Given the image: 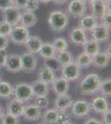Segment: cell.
<instances>
[{
	"label": "cell",
	"mask_w": 111,
	"mask_h": 124,
	"mask_svg": "<svg viewBox=\"0 0 111 124\" xmlns=\"http://www.w3.org/2000/svg\"><path fill=\"white\" fill-rule=\"evenodd\" d=\"M101 77L96 73H90L86 75L79 84V92L82 95L92 96L98 93Z\"/></svg>",
	"instance_id": "1"
},
{
	"label": "cell",
	"mask_w": 111,
	"mask_h": 124,
	"mask_svg": "<svg viewBox=\"0 0 111 124\" xmlns=\"http://www.w3.org/2000/svg\"><path fill=\"white\" fill-rule=\"evenodd\" d=\"M69 23V15L66 12L60 9L51 11L47 17L48 26L50 29L55 32H60L66 30Z\"/></svg>",
	"instance_id": "2"
},
{
	"label": "cell",
	"mask_w": 111,
	"mask_h": 124,
	"mask_svg": "<svg viewBox=\"0 0 111 124\" xmlns=\"http://www.w3.org/2000/svg\"><path fill=\"white\" fill-rule=\"evenodd\" d=\"M13 97L18 100L23 102L24 103L31 101L34 98L31 85L26 82L16 84L13 86Z\"/></svg>",
	"instance_id": "3"
},
{
	"label": "cell",
	"mask_w": 111,
	"mask_h": 124,
	"mask_svg": "<svg viewBox=\"0 0 111 124\" xmlns=\"http://www.w3.org/2000/svg\"><path fill=\"white\" fill-rule=\"evenodd\" d=\"M30 36L31 34H30L29 29L20 25V24H17V25L13 27V29H12L9 37V41H12L13 44L23 46L26 43Z\"/></svg>",
	"instance_id": "4"
},
{
	"label": "cell",
	"mask_w": 111,
	"mask_h": 124,
	"mask_svg": "<svg viewBox=\"0 0 111 124\" xmlns=\"http://www.w3.org/2000/svg\"><path fill=\"white\" fill-rule=\"evenodd\" d=\"M66 10L68 15L75 18H80L86 13L87 4L83 0H70Z\"/></svg>",
	"instance_id": "5"
},
{
	"label": "cell",
	"mask_w": 111,
	"mask_h": 124,
	"mask_svg": "<svg viewBox=\"0 0 111 124\" xmlns=\"http://www.w3.org/2000/svg\"><path fill=\"white\" fill-rule=\"evenodd\" d=\"M20 55H21L22 71L26 74H31L37 70L38 62L35 54L26 51Z\"/></svg>",
	"instance_id": "6"
},
{
	"label": "cell",
	"mask_w": 111,
	"mask_h": 124,
	"mask_svg": "<svg viewBox=\"0 0 111 124\" xmlns=\"http://www.w3.org/2000/svg\"><path fill=\"white\" fill-rule=\"evenodd\" d=\"M60 70L61 73L60 76L65 78L69 82H74L80 79L81 69L76 65V62L73 61L71 63L61 66Z\"/></svg>",
	"instance_id": "7"
},
{
	"label": "cell",
	"mask_w": 111,
	"mask_h": 124,
	"mask_svg": "<svg viewBox=\"0 0 111 124\" xmlns=\"http://www.w3.org/2000/svg\"><path fill=\"white\" fill-rule=\"evenodd\" d=\"M71 114L75 117L81 118L89 115L90 112V103L84 99H78L76 101H74L71 107Z\"/></svg>",
	"instance_id": "8"
},
{
	"label": "cell",
	"mask_w": 111,
	"mask_h": 124,
	"mask_svg": "<svg viewBox=\"0 0 111 124\" xmlns=\"http://www.w3.org/2000/svg\"><path fill=\"white\" fill-rule=\"evenodd\" d=\"M4 68L12 74H17L22 71L21 55L17 53L8 54Z\"/></svg>",
	"instance_id": "9"
},
{
	"label": "cell",
	"mask_w": 111,
	"mask_h": 124,
	"mask_svg": "<svg viewBox=\"0 0 111 124\" xmlns=\"http://www.w3.org/2000/svg\"><path fill=\"white\" fill-rule=\"evenodd\" d=\"M91 38L100 43L106 42L110 39V30L99 23L90 31Z\"/></svg>",
	"instance_id": "10"
},
{
	"label": "cell",
	"mask_w": 111,
	"mask_h": 124,
	"mask_svg": "<svg viewBox=\"0 0 111 124\" xmlns=\"http://www.w3.org/2000/svg\"><path fill=\"white\" fill-rule=\"evenodd\" d=\"M21 13L22 10L16 8L15 6H13L2 11V17H3V20H4L5 22L9 23L13 27L19 24Z\"/></svg>",
	"instance_id": "11"
},
{
	"label": "cell",
	"mask_w": 111,
	"mask_h": 124,
	"mask_svg": "<svg viewBox=\"0 0 111 124\" xmlns=\"http://www.w3.org/2000/svg\"><path fill=\"white\" fill-rule=\"evenodd\" d=\"M90 109L95 112L98 114H103L108 109H110V104L107 100V98L102 95L94 96L90 103Z\"/></svg>",
	"instance_id": "12"
},
{
	"label": "cell",
	"mask_w": 111,
	"mask_h": 124,
	"mask_svg": "<svg viewBox=\"0 0 111 124\" xmlns=\"http://www.w3.org/2000/svg\"><path fill=\"white\" fill-rule=\"evenodd\" d=\"M90 14L100 20L107 11H110V3H104L99 0H94L89 4Z\"/></svg>",
	"instance_id": "13"
},
{
	"label": "cell",
	"mask_w": 111,
	"mask_h": 124,
	"mask_svg": "<svg viewBox=\"0 0 111 124\" xmlns=\"http://www.w3.org/2000/svg\"><path fill=\"white\" fill-rule=\"evenodd\" d=\"M51 87L56 95L66 94L70 90V82L62 76L56 77L51 84Z\"/></svg>",
	"instance_id": "14"
},
{
	"label": "cell",
	"mask_w": 111,
	"mask_h": 124,
	"mask_svg": "<svg viewBox=\"0 0 111 124\" xmlns=\"http://www.w3.org/2000/svg\"><path fill=\"white\" fill-rule=\"evenodd\" d=\"M88 36L85 31H84L81 27H75L70 30L69 33V40L71 43L76 46H82L87 41Z\"/></svg>",
	"instance_id": "15"
},
{
	"label": "cell",
	"mask_w": 111,
	"mask_h": 124,
	"mask_svg": "<svg viewBox=\"0 0 111 124\" xmlns=\"http://www.w3.org/2000/svg\"><path fill=\"white\" fill-rule=\"evenodd\" d=\"M74 100L72 97L68 93L56 95L55 100H54V108L58 112L67 111L68 109L70 108Z\"/></svg>",
	"instance_id": "16"
},
{
	"label": "cell",
	"mask_w": 111,
	"mask_h": 124,
	"mask_svg": "<svg viewBox=\"0 0 111 124\" xmlns=\"http://www.w3.org/2000/svg\"><path fill=\"white\" fill-rule=\"evenodd\" d=\"M42 113V109H40L35 103H30L25 105L22 117L27 121L35 122L41 118Z\"/></svg>",
	"instance_id": "17"
},
{
	"label": "cell",
	"mask_w": 111,
	"mask_h": 124,
	"mask_svg": "<svg viewBox=\"0 0 111 124\" xmlns=\"http://www.w3.org/2000/svg\"><path fill=\"white\" fill-rule=\"evenodd\" d=\"M111 55H109L105 51H100L96 55L92 56L91 65L99 70L105 69L110 61Z\"/></svg>",
	"instance_id": "18"
},
{
	"label": "cell",
	"mask_w": 111,
	"mask_h": 124,
	"mask_svg": "<svg viewBox=\"0 0 111 124\" xmlns=\"http://www.w3.org/2000/svg\"><path fill=\"white\" fill-rule=\"evenodd\" d=\"M24 108H25V104L23 102L13 98L10 99L7 104V113L20 117L23 115Z\"/></svg>",
	"instance_id": "19"
},
{
	"label": "cell",
	"mask_w": 111,
	"mask_h": 124,
	"mask_svg": "<svg viewBox=\"0 0 111 124\" xmlns=\"http://www.w3.org/2000/svg\"><path fill=\"white\" fill-rule=\"evenodd\" d=\"M37 23V17L35 13L26 10H22L19 24L27 28H31Z\"/></svg>",
	"instance_id": "20"
},
{
	"label": "cell",
	"mask_w": 111,
	"mask_h": 124,
	"mask_svg": "<svg viewBox=\"0 0 111 124\" xmlns=\"http://www.w3.org/2000/svg\"><path fill=\"white\" fill-rule=\"evenodd\" d=\"M42 43H43V41L40 37H38V36H30V37L27 39L24 46H25L27 51L37 55L39 52Z\"/></svg>",
	"instance_id": "21"
},
{
	"label": "cell",
	"mask_w": 111,
	"mask_h": 124,
	"mask_svg": "<svg viewBox=\"0 0 111 124\" xmlns=\"http://www.w3.org/2000/svg\"><path fill=\"white\" fill-rule=\"evenodd\" d=\"M31 88H32V90H33L34 97L47 96L50 91L49 85L39 80V79L34 80L31 84Z\"/></svg>",
	"instance_id": "22"
},
{
	"label": "cell",
	"mask_w": 111,
	"mask_h": 124,
	"mask_svg": "<svg viewBox=\"0 0 111 124\" xmlns=\"http://www.w3.org/2000/svg\"><path fill=\"white\" fill-rule=\"evenodd\" d=\"M99 23V20L91 14H85L79 21V27H81L86 32H90L91 30Z\"/></svg>",
	"instance_id": "23"
},
{
	"label": "cell",
	"mask_w": 111,
	"mask_h": 124,
	"mask_svg": "<svg viewBox=\"0 0 111 124\" xmlns=\"http://www.w3.org/2000/svg\"><path fill=\"white\" fill-rule=\"evenodd\" d=\"M56 77V72H54L45 65H43L40 68L37 73V79L49 85L52 83V81L55 79Z\"/></svg>",
	"instance_id": "24"
},
{
	"label": "cell",
	"mask_w": 111,
	"mask_h": 124,
	"mask_svg": "<svg viewBox=\"0 0 111 124\" xmlns=\"http://www.w3.org/2000/svg\"><path fill=\"white\" fill-rule=\"evenodd\" d=\"M81 46L84 52L88 54L91 57L94 56V55H96L98 52H100L101 51L100 50V43L92 38L88 39Z\"/></svg>",
	"instance_id": "25"
},
{
	"label": "cell",
	"mask_w": 111,
	"mask_h": 124,
	"mask_svg": "<svg viewBox=\"0 0 111 124\" xmlns=\"http://www.w3.org/2000/svg\"><path fill=\"white\" fill-rule=\"evenodd\" d=\"M38 54L40 55L43 60L50 59V58L55 57L56 55V51L54 49L53 46L50 42H43L42 45Z\"/></svg>",
	"instance_id": "26"
},
{
	"label": "cell",
	"mask_w": 111,
	"mask_h": 124,
	"mask_svg": "<svg viewBox=\"0 0 111 124\" xmlns=\"http://www.w3.org/2000/svg\"><path fill=\"white\" fill-rule=\"evenodd\" d=\"M74 61L76 63L80 69H87L91 65L92 62V57L89 55L88 54L82 51V52L79 53L76 59H74Z\"/></svg>",
	"instance_id": "27"
},
{
	"label": "cell",
	"mask_w": 111,
	"mask_h": 124,
	"mask_svg": "<svg viewBox=\"0 0 111 124\" xmlns=\"http://www.w3.org/2000/svg\"><path fill=\"white\" fill-rule=\"evenodd\" d=\"M58 116V111L55 108H48L42 113L41 118L44 124H56Z\"/></svg>",
	"instance_id": "28"
},
{
	"label": "cell",
	"mask_w": 111,
	"mask_h": 124,
	"mask_svg": "<svg viewBox=\"0 0 111 124\" xmlns=\"http://www.w3.org/2000/svg\"><path fill=\"white\" fill-rule=\"evenodd\" d=\"M56 58L61 66L73 62L75 59L72 53L70 51H68V50L57 52L56 55Z\"/></svg>",
	"instance_id": "29"
},
{
	"label": "cell",
	"mask_w": 111,
	"mask_h": 124,
	"mask_svg": "<svg viewBox=\"0 0 111 124\" xmlns=\"http://www.w3.org/2000/svg\"><path fill=\"white\" fill-rule=\"evenodd\" d=\"M13 86L6 80H0V97L3 99H10L13 96Z\"/></svg>",
	"instance_id": "30"
},
{
	"label": "cell",
	"mask_w": 111,
	"mask_h": 124,
	"mask_svg": "<svg viewBox=\"0 0 111 124\" xmlns=\"http://www.w3.org/2000/svg\"><path fill=\"white\" fill-rule=\"evenodd\" d=\"M98 93L100 95L105 98H110L111 96V79L110 78H105L101 79L100 87H99Z\"/></svg>",
	"instance_id": "31"
},
{
	"label": "cell",
	"mask_w": 111,
	"mask_h": 124,
	"mask_svg": "<svg viewBox=\"0 0 111 124\" xmlns=\"http://www.w3.org/2000/svg\"><path fill=\"white\" fill-rule=\"evenodd\" d=\"M51 44L53 46L55 51H56V53L62 51L68 50V48H69V42H68V41L65 37H59L55 38L51 42Z\"/></svg>",
	"instance_id": "32"
},
{
	"label": "cell",
	"mask_w": 111,
	"mask_h": 124,
	"mask_svg": "<svg viewBox=\"0 0 111 124\" xmlns=\"http://www.w3.org/2000/svg\"><path fill=\"white\" fill-rule=\"evenodd\" d=\"M1 121L2 124H20L19 117L9 113H4Z\"/></svg>",
	"instance_id": "33"
},
{
	"label": "cell",
	"mask_w": 111,
	"mask_h": 124,
	"mask_svg": "<svg viewBox=\"0 0 111 124\" xmlns=\"http://www.w3.org/2000/svg\"><path fill=\"white\" fill-rule=\"evenodd\" d=\"M43 65H45L47 67H49L50 69L52 70L54 72L60 70V68H61V65H60V63L58 62L57 60H56V56L52 57V58H50V59L44 60V64H43Z\"/></svg>",
	"instance_id": "34"
},
{
	"label": "cell",
	"mask_w": 111,
	"mask_h": 124,
	"mask_svg": "<svg viewBox=\"0 0 111 124\" xmlns=\"http://www.w3.org/2000/svg\"><path fill=\"white\" fill-rule=\"evenodd\" d=\"M36 105L40 109H46L48 108L50 104V101L48 99L47 96H42V97H35V102Z\"/></svg>",
	"instance_id": "35"
},
{
	"label": "cell",
	"mask_w": 111,
	"mask_h": 124,
	"mask_svg": "<svg viewBox=\"0 0 111 124\" xmlns=\"http://www.w3.org/2000/svg\"><path fill=\"white\" fill-rule=\"evenodd\" d=\"M70 113L67 111H61L58 112L57 119H56V124H65L66 123H69L70 121Z\"/></svg>",
	"instance_id": "36"
},
{
	"label": "cell",
	"mask_w": 111,
	"mask_h": 124,
	"mask_svg": "<svg viewBox=\"0 0 111 124\" xmlns=\"http://www.w3.org/2000/svg\"><path fill=\"white\" fill-rule=\"evenodd\" d=\"M13 29V26L10 25L9 23L4 20L0 21V35L4 37H9L11 31Z\"/></svg>",
	"instance_id": "37"
},
{
	"label": "cell",
	"mask_w": 111,
	"mask_h": 124,
	"mask_svg": "<svg viewBox=\"0 0 111 124\" xmlns=\"http://www.w3.org/2000/svg\"><path fill=\"white\" fill-rule=\"evenodd\" d=\"M39 6H40V3L38 0H27L24 10L35 13L39 8Z\"/></svg>",
	"instance_id": "38"
},
{
	"label": "cell",
	"mask_w": 111,
	"mask_h": 124,
	"mask_svg": "<svg viewBox=\"0 0 111 124\" xmlns=\"http://www.w3.org/2000/svg\"><path fill=\"white\" fill-rule=\"evenodd\" d=\"M100 23L102 25H104V27H106L107 28L110 30L111 28V12L107 11L104 15L100 18Z\"/></svg>",
	"instance_id": "39"
},
{
	"label": "cell",
	"mask_w": 111,
	"mask_h": 124,
	"mask_svg": "<svg viewBox=\"0 0 111 124\" xmlns=\"http://www.w3.org/2000/svg\"><path fill=\"white\" fill-rule=\"evenodd\" d=\"M9 37L0 35V51H6L9 44Z\"/></svg>",
	"instance_id": "40"
},
{
	"label": "cell",
	"mask_w": 111,
	"mask_h": 124,
	"mask_svg": "<svg viewBox=\"0 0 111 124\" xmlns=\"http://www.w3.org/2000/svg\"><path fill=\"white\" fill-rule=\"evenodd\" d=\"M13 6V0H0V11H3Z\"/></svg>",
	"instance_id": "41"
},
{
	"label": "cell",
	"mask_w": 111,
	"mask_h": 124,
	"mask_svg": "<svg viewBox=\"0 0 111 124\" xmlns=\"http://www.w3.org/2000/svg\"><path fill=\"white\" fill-rule=\"evenodd\" d=\"M101 122L103 124H111V110L110 108L108 109L105 113L102 114V120Z\"/></svg>",
	"instance_id": "42"
},
{
	"label": "cell",
	"mask_w": 111,
	"mask_h": 124,
	"mask_svg": "<svg viewBox=\"0 0 111 124\" xmlns=\"http://www.w3.org/2000/svg\"><path fill=\"white\" fill-rule=\"evenodd\" d=\"M27 2V0H13V6L20 10H24Z\"/></svg>",
	"instance_id": "43"
},
{
	"label": "cell",
	"mask_w": 111,
	"mask_h": 124,
	"mask_svg": "<svg viewBox=\"0 0 111 124\" xmlns=\"http://www.w3.org/2000/svg\"><path fill=\"white\" fill-rule=\"evenodd\" d=\"M8 53L6 51H0V69L4 68Z\"/></svg>",
	"instance_id": "44"
},
{
	"label": "cell",
	"mask_w": 111,
	"mask_h": 124,
	"mask_svg": "<svg viewBox=\"0 0 111 124\" xmlns=\"http://www.w3.org/2000/svg\"><path fill=\"white\" fill-rule=\"evenodd\" d=\"M84 124H103L101 120L95 118V117H90L84 123Z\"/></svg>",
	"instance_id": "45"
},
{
	"label": "cell",
	"mask_w": 111,
	"mask_h": 124,
	"mask_svg": "<svg viewBox=\"0 0 111 124\" xmlns=\"http://www.w3.org/2000/svg\"><path fill=\"white\" fill-rule=\"evenodd\" d=\"M69 0H52V3L56 5H58V6H62L64 4H66Z\"/></svg>",
	"instance_id": "46"
},
{
	"label": "cell",
	"mask_w": 111,
	"mask_h": 124,
	"mask_svg": "<svg viewBox=\"0 0 111 124\" xmlns=\"http://www.w3.org/2000/svg\"><path fill=\"white\" fill-rule=\"evenodd\" d=\"M40 3H43V4H47L49 3H51L52 0H38Z\"/></svg>",
	"instance_id": "47"
},
{
	"label": "cell",
	"mask_w": 111,
	"mask_h": 124,
	"mask_svg": "<svg viewBox=\"0 0 111 124\" xmlns=\"http://www.w3.org/2000/svg\"><path fill=\"white\" fill-rule=\"evenodd\" d=\"M4 109H3V108L2 107V105L0 104V119L2 118V117L3 116V114H4Z\"/></svg>",
	"instance_id": "48"
},
{
	"label": "cell",
	"mask_w": 111,
	"mask_h": 124,
	"mask_svg": "<svg viewBox=\"0 0 111 124\" xmlns=\"http://www.w3.org/2000/svg\"><path fill=\"white\" fill-rule=\"evenodd\" d=\"M83 1H84L85 3L86 4H87V5H89V4H90V3H91L92 1H94V0H83Z\"/></svg>",
	"instance_id": "49"
},
{
	"label": "cell",
	"mask_w": 111,
	"mask_h": 124,
	"mask_svg": "<svg viewBox=\"0 0 111 124\" xmlns=\"http://www.w3.org/2000/svg\"><path fill=\"white\" fill-rule=\"evenodd\" d=\"M99 1H101V2H103V3H110V0H99Z\"/></svg>",
	"instance_id": "50"
},
{
	"label": "cell",
	"mask_w": 111,
	"mask_h": 124,
	"mask_svg": "<svg viewBox=\"0 0 111 124\" xmlns=\"http://www.w3.org/2000/svg\"><path fill=\"white\" fill-rule=\"evenodd\" d=\"M3 79V75H2L1 71H0V80H2Z\"/></svg>",
	"instance_id": "51"
},
{
	"label": "cell",
	"mask_w": 111,
	"mask_h": 124,
	"mask_svg": "<svg viewBox=\"0 0 111 124\" xmlns=\"http://www.w3.org/2000/svg\"><path fill=\"white\" fill-rule=\"evenodd\" d=\"M65 124H74L73 123H71V122H69V123H65Z\"/></svg>",
	"instance_id": "52"
},
{
	"label": "cell",
	"mask_w": 111,
	"mask_h": 124,
	"mask_svg": "<svg viewBox=\"0 0 111 124\" xmlns=\"http://www.w3.org/2000/svg\"><path fill=\"white\" fill-rule=\"evenodd\" d=\"M37 124H44V123H37Z\"/></svg>",
	"instance_id": "53"
}]
</instances>
